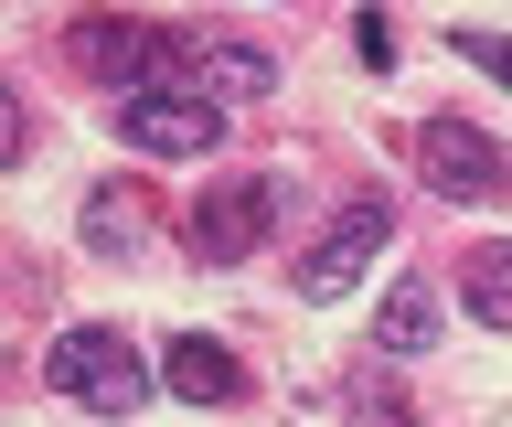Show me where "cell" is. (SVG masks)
Listing matches in <instances>:
<instances>
[{
	"mask_svg": "<svg viewBox=\"0 0 512 427\" xmlns=\"http://www.w3.org/2000/svg\"><path fill=\"white\" fill-rule=\"evenodd\" d=\"M43 385L64 395V406H86V417H139L150 406V363H139V342L107 321H75L43 342Z\"/></svg>",
	"mask_w": 512,
	"mask_h": 427,
	"instance_id": "1",
	"label": "cell"
},
{
	"mask_svg": "<svg viewBox=\"0 0 512 427\" xmlns=\"http://www.w3.org/2000/svg\"><path fill=\"white\" fill-rule=\"evenodd\" d=\"M75 65H86V86L160 97L171 75H192V43H182V33H160V22H75Z\"/></svg>",
	"mask_w": 512,
	"mask_h": 427,
	"instance_id": "2",
	"label": "cell"
},
{
	"mask_svg": "<svg viewBox=\"0 0 512 427\" xmlns=\"http://www.w3.org/2000/svg\"><path fill=\"white\" fill-rule=\"evenodd\" d=\"M267 225H278V193H267L256 171H224V182H203V203L182 214V246L203 267H246L256 246H267Z\"/></svg>",
	"mask_w": 512,
	"mask_h": 427,
	"instance_id": "3",
	"label": "cell"
},
{
	"mask_svg": "<svg viewBox=\"0 0 512 427\" xmlns=\"http://www.w3.org/2000/svg\"><path fill=\"white\" fill-rule=\"evenodd\" d=\"M118 139L139 150V161H203V150L224 139V107L203 97V86H160V97L118 107Z\"/></svg>",
	"mask_w": 512,
	"mask_h": 427,
	"instance_id": "4",
	"label": "cell"
},
{
	"mask_svg": "<svg viewBox=\"0 0 512 427\" xmlns=\"http://www.w3.org/2000/svg\"><path fill=\"white\" fill-rule=\"evenodd\" d=\"M416 171H427L448 203H502V193H512L502 139L470 129V118H427V129H416Z\"/></svg>",
	"mask_w": 512,
	"mask_h": 427,
	"instance_id": "5",
	"label": "cell"
},
{
	"mask_svg": "<svg viewBox=\"0 0 512 427\" xmlns=\"http://www.w3.org/2000/svg\"><path fill=\"white\" fill-rule=\"evenodd\" d=\"M384 235H395V203H384V193H352V203H342V225H331L310 257H299V299H342L352 278L384 257Z\"/></svg>",
	"mask_w": 512,
	"mask_h": 427,
	"instance_id": "6",
	"label": "cell"
},
{
	"mask_svg": "<svg viewBox=\"0 0 512 427\" xmlns=\"http://www.w3.org/2000/svg\"><path fill=\"white\" fill-rule=\"evenodd\" d=\"M160 385L192 395V406H235V395H246V363L224 353L214 331H171V353H160Z\"/></svg>",
	"mask_w": 512,
	"mask_h": 427,
	"instance_id": "7",
	"label": "cell"
},
{
	"mask_svg": "<svg viewBox=\"0 0 512 427\" xmlns=\"http://www.w3.org/2000/svg\"><path fill=\"white\" fill-rule=\"evenodd\" d=\"M438 342V289H427V267H406L395 289H384V310H374V353L384 363H416Z\"/></svg>",
	"mask_w": 512,
	"mask_h": 427,
	"instance_id": "8",
	"label": "cell"
},
{
	"mask_svg": "<svg viewBox=\"0 0 512 427\" xmlns=\"http://www.w3.org/2000/svg\"><path fill=\"white\" fill-rule=\"evenodd\" d=\"M86 246H96V257H118V267L150 257V203H139V182H128V171L86 193Z\"/></svg>",
	"mask_w": 512,
	"mask_h": 427,
	"instance_id": "9",
	"label": "cell"
},
{
	"mask_svg": "<svg viewBox=\"0 0 512 427\" xmlns=\"http://www.w3.org/2000/svg\"><path fill=\"white\" fill-rule=\"evenodd\" d=\"M192 75H203L214 107H235V97H267L278 86V54H256V43H192Z\"/></svg>",
	"mask_w": 512,
	"mask_h": 427,
	"instance_id": "10",
	"label": "cell"
},
{
	"mask_svg": "<svg viewBox=\"0 0 512 427\" xmlns=\"http://www.w3.org/2000/svg\"><path fill=\"white\" fill-rule=\"evenodd\" d=\"M459 299H470L480 331H512V246H470V267H459Z\"/></svg>",
	"mask_w": 512,
	"mask_h": 427,
	"instance_id": "11",
	"label": "cell"
},
{
	"mask_svg": "<svg viewBox=\"0 0 512 427\" xmlns=\"http://www.w3.org/2000/svg\"><path fill=\"white\" fill-rule=\"evenodd\" d=\"M352 406H363V417H384V427H406V395H395V385H384V374H352Z\"/></svg>",
	"mask_w": 512,
	"mask_h": 427,
	"instance_id": "12",
	"label": "cell"
},
{
	"mask_svg": "<svg viewBox=\"0 0 512 427\" xmlns=\"http://www.w3.org/2000/svg\"><path fill=\"white\" fill-rule=\"evenodd\" d=\"M459 54H470L480 75H502V86H512V43H502V33H459Z\"/></svg>",
	"mask_w": 512,
	"mask_h": 427,
	"instance_id": "13",
	"label": "cell"
},
{
	"mask_svg": "<svg viewBox=\"0 0 512 427\" xmlns=\"http://www.w3.org/2000/svg\"><path fill=\"white\" fill-rule=\"evenodd\" d=\"M352 43H363V65H395V33H384V11H363V22H352Z\"/></svg>",
	"mask_w": 512,
	"mask_h": 427,
	"instance_id": "14",
	"label": "cell"
},
{
	"mask_svg": "<svg viewBox=\"0 0 512 427\" xmlns=\"http://www.w3.org/2000/svg\"><path fill=\"white\" fill-rule=\"evenodd\" d=\"M22 161V97H11V86H0V171Z\"/></svg>",
	"mask_w": 512,
	"mask_h": 427,
	"instance_id": "15",
	"label": "cell"
}]
</instances>
